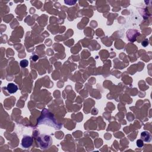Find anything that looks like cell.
<instances>
[{
	"label": "cell",
	"instance_id": "obj_1",
	"mask_svg": "<svg viewBox=\"0 0 152 152\" xmlns=\"http://www.w3.org/2000/svg\"><path fill=\"white\" fill-rule=\"evenodd\" d=\"M38 142L41 149H45L52 144V140L49 135L43 134L38 137Z\"/></svg>",
	"mask_w": 152,
	"mask_h": 152
},
{
	"label": "cell",
	"instance_id": "obj_2",
	"mask_svg": "<svg viewBox=\"0 0 152 152\" xmlns=\"http://www.w3.org/2000/svg\"><path fill=\"white\" fill-rule=\"evenodd\" d=\"M33 143V138L28 135H25L21 141V145L24 148H28L30 147Z\"/></svg>",
	"mask_w": 152,
	"mask_h": 152
},
{
	"label": "cell",
	"instance_id": "obj_3",
	"mask_svg": "<svg viewBox=\"0 0 152 152\" xmlns=\"http://www.w3.org/2000/svg\"><path fill=\"white\" fill-rule=\"evenodd\" d=\"M141 138H142V140L143 142H150L152 140L151 134L149 132H147V131H143L141 134Z\"/></svg>",
	"mask_w": 152,
	"mask_h": 152
},
{
	"label": "cell",
	"instance_id": "obj_4",
	"mask_svg": "<svg viewBox=\"0 0 152 152\" xmlns=\"http://www.w3.org/2000/svg\"><path fill=\"white\" fill-rule=\"evenodd\" d=\"M7 89L8 92H9L10 93L13 94V93H16V92L18 90V87H17V86L15 85V84L11 83H9V85H7Z\"/></svg>",
	"mask_w": 152,
	"mask_h": 152
},
{
	"label": "cell",
	"instance_id": "obj_5",
	"mask_svg": "<svg viewBox=\"0 0 152 152\" xmlns=\"http://www.w3.org/2000/svg\"><path fill=\"white\" fill-rule=\"evenodd\" d=\"M20 66L22 68H26L28 66V62L27 59H23L21 60L20 62Z\"/></svg>",
	"mask_w": 152,
	"mask_h": 152
},
{
	"label": "cell",
	"instance_id": "obj_6",
	"mask_svg": "<svg viewBox=\"0 0 152 152\" xmlns=\"http://www.w3.org/2000/svg\"><path fill=\"white\" fill-rule=\"evenodd\" d=\"M137 146H138V147L142 148L144 146V142L142 140V139H139L137 141Z\"/></svg>",
	"mask_w": 152,
	"mask_h": 152
},
{
	"label": "cell",
	"instance_id": "obj_7",
	"mask_svg": "<svg viewBox=\"0 0 152 152\" xmlns=\"http://www.w3.org/2000/svg\"><path fill=\"white\" fill-rule=\"evenodd\" d=\"M148 44H149V41H148V40H145L144 41H143L142 42V45L144 47H147Z\"/></svg>",
	"mask_w": 152,
	"mask_h": 152
},
{
	"label": "cell",
	"instance_id": "obj_8",
	"mask_svg": "<svg viewBox=\"0 0 152 152\" xmlns=\"http://www.w3.org/2000/svg\"><path fill=\"white\" fill-rule=\"evenodd\" d=\"M38 59V57L37 56V55H34V56L33 57V58H32V59H33V61H36Z\"/></svg>",
	"mask_w": 152,
	"mask_h": 152
}]
</instances>
